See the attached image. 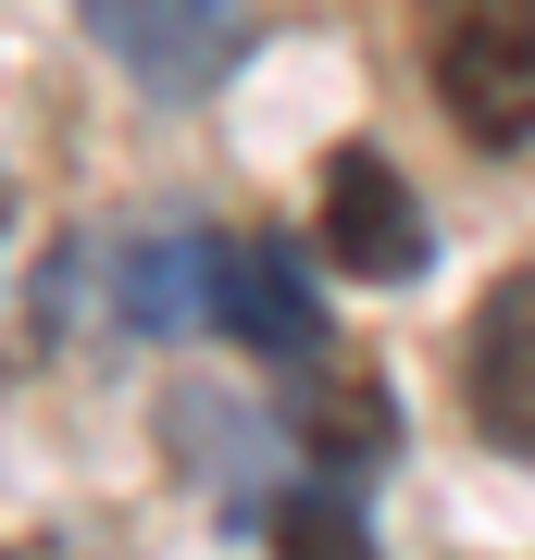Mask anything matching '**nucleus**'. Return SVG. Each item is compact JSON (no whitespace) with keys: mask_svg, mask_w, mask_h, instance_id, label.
<instances>
[{"mask_svg":"<svg viewBox=\"0 0 535 560\" xmlns=\"http://www.w3.org/2000/svg\"><path fill=\"white\" fill-rule=\"evenodd\" d=\"M423 75L474 150L535 138V0H423Z\"/></svg>","mask_w":535,"mask_h":560,"instance_id":"1","label":"nucleus"},{"mask_svg":"<svg viewBox=\"0 0 535 560\" xmlns=\"http://www.w3.org/2000/svg\"><path fill=\"white\" fill-rule=\"evenodd\" d=\"M199 324H224L261 361H312L324 349V287L287 237H199Z\"/></svg>","mask_w":535,"mask_h":560,"instance_id":"2","label":"nucleus"},{"mask_svg":"<svg viewBox=\"0 0 535 560\" xmlns=\"http://www.w3.org/2000/svg\"><path fill=\"white\" fill-rule=\"evenodd\" d=\"M324 261L361 275V287H411L437 261V224H423V200L398 187L386 150H337L324 162Z\"/></svg>","mask_w":535,"mask_h":560,"instance_id":"3","label":"nucleus"},{"mask_svg":"<svg viewBox=\"0 0 535 560\" xmlns=\"http://www.w3.org/2000/svg\"><path fill=\"white\" fill-rule=\"evenodd\" d=\"M88 25H100V50L138 88H162V101H199V88L237 62V0H88Z\"/></svg>","mask_w":535,"mask_h":560,"instance_id":"4","label":"nucleus"},{"mask_svg":"<svg viewBox=\"0 0 535 560\" xmlns=\"http://www.w3.org/2000/svg\"><path fill=\"white\" fill-rule=\"evenodd\" d=\"M474 411H486L498 448L535 460V275H511L474 324Z\"/></svg>","mask_w":535,"mask_h":560,"instance_id":"5","label":"nucleus"},{"mask_svg":"<svg viewBox=\"0 0 535 560\" xmlns=\"http://www.w3.org/2000/svg\"><path fill=\"white\" fill-rule=\"evenodd\" d=\"M299 448L337 460V474H374V460H386V386H374V374H349V361L299 374Z\"/></svg>","mask_w":535,"mask_h":560,"instance_id":"6","label":"nucleus"},{"mask_svg":"<svg viewBox=\"0 0 535 560\" xmlns=\"http://www.w3.org/2000/svg\"><path fill=\"white\" fill-rule=\"evenodd\" d=\"M125 312L175 337V324L199 312V237H162V249H138V275H125Z\"/></svg>","mask_w":535,"mask_h":560,"instance_id":"7","label":"nucleus"},{"mask_svg":"<svg viewBox=\"0 0 535 560\" xmlns=\"http://www.w3.org/2000/svg\"><path fill=\"white\" fill-rule=\"evenodd\" d=\"M275 560H374V536H361L349 499H287L275 511Z\"/></svg>","mask_w":535,"mask_h":560,"instance_id":"8","label":"nucleus"},{"mask_svg":"<svg viewBox=\"0 0 535 560\" xmlns=\"http://www.w3.org/2000/svg\"><path fill=\"white\" fill-rule=\"evenodd\" d=\"M0 560H50V548H0Z\"/></svg>","mask_w":535,"mask_h":560,"instance_id":"9","label":"nucleus"}]
</instances>
